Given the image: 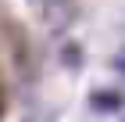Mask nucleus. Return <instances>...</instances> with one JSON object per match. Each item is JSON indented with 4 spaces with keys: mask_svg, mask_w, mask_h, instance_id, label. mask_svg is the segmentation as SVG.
Listing matches in <instances>:
<instances>
[{
    "mask_svg": "<svg viewBox=\"0 0 125 122\" xmlns=\"http://www.w3.org/2000/svg\"><path fill=\"white\" fill-rule=\"evenodd\" d=\"M89 101H93V111H104V115H115L118 111V94L115 90H96Z\"/></svg>",
    "mask_w": 125,
    "mask_h": 122,
    "instance_id": "obj_1",
    "label": "nucleus"
},
{
    "mask_svg": "<svg viewBox=\"0 0 125 122\" xmlns=\"http://www.w3.org/2000/svg\"><path fill=\"white\" fill-rule=\"evenodd\" d=\"M61 61H64L68 68H79V65H82V50H79V43H64V47H61Z\"/></svg>",
    "mask_w": 125,
    "mask_h": 122,
    "instance_id": "obj_2",
    "label": "nucleus"
}]
</instances>
